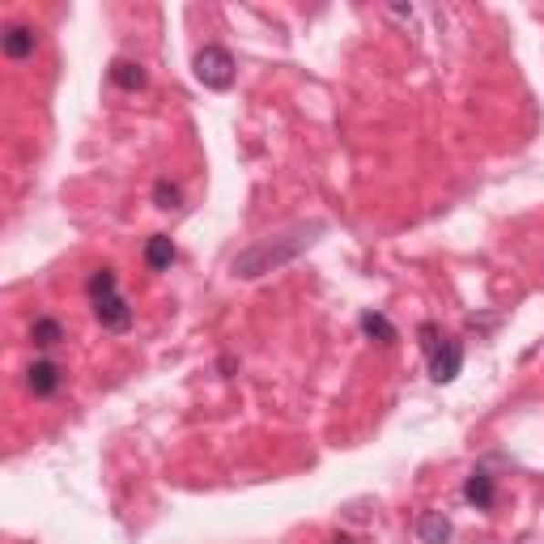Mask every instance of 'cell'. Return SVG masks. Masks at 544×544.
I'll return each instance as SVG.
<instances>
[{"label": "cell", "instance_id": "4fadbf2b", "mask_svg": "<svg viewBox=\"0 0 544 544\" xmlns=\"http://www.w3.org/2000/svg\"><path fill=\"white\" fill-rule=\"evenodd\" d=\"M153 204H158V209H179V204H183V192H179V183H171V179H158V183H153Z\"/></svg>", "mask_w": 544, "mask_h": 544}, {"label": "cell", "instance_id": "30bf717a", "mask_svg": "<svg viewBox=\"0 0 544 544\" xmlns=\"http://www.w3.org/2000/svg\"><path fill=\"white\" fill-rule=\"evenodd\" d=\"M417 540L421 544H446L451 540V519H446L443 510H425L417 519Z\"/></svg>", "mask_w": 544, "mask_h": 544}, {"label": "cell", "instance_id": "9a60e30c", "mask_svg": "<svg viewBox=\"0 0 544 544\" xmlns=\"http://www.w3.org/2000/svg\"><path fill=\"white\" fill-rule=\"evenodd\" d=\"M332 544H353V540H349V536H336V540Z\"/></svg>", "mask_w": 544, "mask_h": 544}, {"label": "cell", "instance_id": "7c38bea8", "mask_svg": "<svg viewBox=\"0 0 544 544\" xmlns=\"http://www.w3.org/2000/svg\"><path fill=\"white\" fill-rule=\"evenodd\" d=\"M361 332L371 336V340H379V345H392L396 340V323L387 319L383 310H361Z\"/></svg>", "mask_w": 544, "mask_h": 544}, {"label": "cell", "instance_id": "3957f363", "mask_svg": "<svg viewBox=\"0 0 544 544\" xmlns=\"http://www.w3.org/2000/svg\"><path fill=\"white\" fill-rule=\"evenodd\" d=\"M192 68H196L200 86L213 89V94H225V89L235 86V56H230L222 43H204V47L196 51Z\"/></svg>", "mask_w": 544, "mask_h": 544}, {"label": "cell", "instance_id": "ba28073f", "mask_svg": "<svg viewBox=\"0 0 544 544\" xmlns=\"http://www.w3.org/2000/svg\"><path fill=\"white\" fill-rule=\"evenodd\" d=\"M64 340H68V332H64V323L56 319V315H38V319L30 323V345L43 349V353L56 349V345H64Z\"/></svg>", "mask_w": 544, "mask_h": 544}, {"label": "cell", "instance_id": "9c48e42d", "mask_svg": "<svg viewBox=\"0 0 544 544\" xmlns=\"http://www.w3.org/2000/svg\"><path fill=\"white\" fill-rule=\"evenodd\" d=\"M107 77H111V86L120 89H145L149 86V73H145V64H136V60H111V68H107Z\"/></svg>", "mask_w": 544, "mask_h": 544}, {"label": "cell", "instance_id": "6da1fadb", "mask_svg": "<svg viewBox=\"0 0 544 544\" xmlns=\"http://www.w3.org/2000/svg\"><path fill=\"white\" fill-rule=\"evenodd\" d=\"M323 230H328L323 222H298V225H289V230H281V235H268V238H260V243L243 247L230 268H235V277H243V281H256L264 272H277V268H285V264H294L302 251L315 247V238H319Z\"/></svg>", "mask_w": 544, "mask_h": 544}, {"label": "cell", "instance_id": "5b68a950", "mask_svg": "<svg viewBox=\"0 0 544 544\" xmlns=\"http://www.w3.org/2000/svg\"><path fill=\"white\" fill-rule=\"evenodd\" d=\"M26 387H30V396L35 400H51L64 387V366L60 361H51V358H35L26 366Z\"/></svg>", "mask_w": 544, "mask_h": 544}, {"label": "cell", "instance_id": "52a82bcc", "mask_svg": "<svg viewBox=\"0 0 544 544\" xmlns=\"http://www.w3.org/2000/svg\"><path fill=\"white\" fill-rule=\"evenodd\" d=\"M464 497H468V502H472L476 510H494V502H497V485H494V476H489L485 468H476V472L468 476V481H464Z\"/></svg>", "mask_w": 544, "mask_h": 544}, {"label": "cell", "instance_id": "277c9868", "mask_svg": "<svg viewBox=\"0 0 544 544\" xmlns=\"http://www.w3.org/2000/svg\"><path fill=\"white\" fill-rule=\"evenodd\" d=\"M425 358H430V379H434V383H455L459 371H464V340L443 336V340H438Z\"/></svg>", "mask_w": 544, "mask_h": 544}, {"label": "cell", "instance_id": "5bb4252c", "mask_svg": "<svg viewBox=\"0 0 544 544\" xmlns=\"http://www.w3.org/2000/svg\"><path fill=\"white\" fill-rule=\"evenodd\" d=\"M421 349H425V353H430L434 345H438V340H443V336H438V328H434V323H421Z\"/></svg>", "mask_w": 544, "mask_h": 544}, {"label": "cell", "instance_id": "7a4b0ae2", "mask_svg": "<svg viewBox=\"0 0 544 544\" xmlns=\"http://www.w3.org/2000/svg\"><path fill=\"white\" fill-rule=\"evenodd\" d=\"M89 307H94V319L107 328V332H128L132 328V307L128 298L120 294V277L115 268H94V277L86 281Z\"/></svg>", "mask_w": 544, "mask_h": 544}, {"label": "cell", "instance_id": "8fae6325", "mask_svg": "<svg viewBox=\"0 0 544 544\" xmlns=\"http://www.w3.org/2000/svg\"><path fill=\"white\" fill-rule=\"evenodd\" d=\"M174 243H171V235H153L145 243V264H149V272H166L174 264Z\"/></svg>", "mask_w": 544, "mask_h": 544}, {"label": "cell", "instance_id": "8992f818", "mask_svg": "<svg viewBox=\"0 0 544 544\" xmlns=\"http://www.w3.org/2000/svg\"><path fill=\"white\" fill-rule=\"evenodd\" d=\"M0 47H5V56H9V60H30V56H35V47H38V30H35V26H22V22L5 26Z\"/></svg>", "mask_w": 544, "mask_h": 544}]
</instances>
